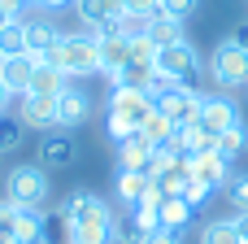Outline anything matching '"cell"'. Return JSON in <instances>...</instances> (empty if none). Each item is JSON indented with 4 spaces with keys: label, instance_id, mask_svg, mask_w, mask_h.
Segmentation results:
<instances>
[{
    "label": "cell",
    "instance_id": "f1b7e54d",
    "mask_svg": "<svg viewBox=\"0 0 248 244\" xmlns=\"http://www.w3.org/2000/svg\"><path fill=\"white\" fill-rule=\"evenodd\" d=\"M144 227L135 223V218H113V240L118 244H144Z\"/></svg>",
    "mask_w": 248,
    "mask_h": 244
},
{
    "label": "cell",
    "instance_id": "d4e9b609",
    "mask_svg": "<svg viewBox=\"0 0 248 244\" xmlns=\"http://www.w3.org/2000/svg\"><path fill=\"white\" fill-rule=\"evenodd\" d=\"M174 131H179V127H174V122H170V118H166V114H161L157 105H153V114H148V122L140 127V135H144V140H148L153 148H161V144H166V140H170Z\"/></svg>",
    "mask_w": 248,
    "mask_h": 244
},
{
    "label": "cell",
    "instance_id": "8fae6325",
    "mask_svg": "<svg viewBox=\"0 0 248 244\" xmlns=\"http://www.w3.org/2000/svg\"><path fill=\"white\" fill-rule=\"evenodd\" d=\"M17 118L26 122V131H52L57 127V100L52 96H35V92H22L17 96Z\"/></svg>",
    "mask_w": 248,
    "mask_h": 244
},
{
    "label": "cell",
    "instance_id": "6da1fadb",
    "mask_svg": "<svg viewBox=\"0 0 248 244\" xmlns=\"http://www.w3.org/2000/svg\"><path fill=\"white\" fill-rule=\"evenodd\" d=\"M48 61L65 79H92V74H100V39L92 31H70V35L57 39V48L48 52Z\"/></svg>",
    "mask_w": 248,
    "mask_h": 244
},
{
    "label": "cell",
    "instance_id": "8d00e7d4",
    "mask_svg": "<svg viewBox=\"0 0 248 244\" xmlns=\"http://www.w3.org/2000/svg\"><path fill=\"white\" fill-rule=\"evenodd\" d=\"M231 44H240V48H248V22H240V26H231V35H227Z\"/></svg>",
    "mask_w": 248,
    "mask_h": 244
},
{
    "label": "cell",
    "instance_id": "e0dca14e",
    "mask_svg": "<svg viewBox=\"0 0 248 244\" xmlns=\"http://www.w3.org/2000/svg\"><path fill=\"white\" fill-rule=\"evenodd\" d=\"M153 144L135 131V135H126V140H118V170H144L148 175V166H153Z\"/></svg>",
    "mask_w": 248,
    "mask_h": 244
},
{
    "label": "cell",
    "instance_id": "ba28073f",
    "mask_svg": "<svg viewBox=\"0 0 248 244\" xmlns=\"http://www.w3.org/2000/svg\"><path fill=\"white\" fill-rule=\"evenodd\" d=\"M74 13H78L83 31L105 35V31L118 26V17L126 13V4H122V0H74Z\"/></svg>",
    "mask_w": 248,
    "mask_h": 244
},
{
    "label": "cell",
    "instance_id": "9a60e30c",
    "mask_svg": "<svg viewBox=\"0 0 248 244\" xmlns=\"http://www.w3.org/2000/svg\"><path fill=\"white\" fill-rule=\"evenodd\" d=\"M35 57L31 52H13V57H4L0 61V83L13 92V96H22V92H31V74H35Z\"/></svg>",
    "mask_w": 248,
    "mask_h": 244
},
{
    "label": "cell",
    "instance_id": "7c38bea8",
    "mask_svg": "<svg viewBox=\"0 0 248 244\" xmlns=\"http://www.w3.org/2000/svg\"><path fill=\"white\" fill-rule=\"evenodd\" d=\"M92 118V96L83 92V87H65L61 96H57V127L61 131H74V127H83Z\"/></svg>",
    "mask_w": 248,
    "mask_h": 244
},
{
    "label": "cell",
    "instance_id": "5bb4252c",
    "mask_svg": "<svg viewBox=\"0 0 248 244\" xmlns=\"http://www.w3.org/2000/svg\"><path fill=\"white\" fill-rule=\"evenodd\" d=\"M57 39H61V31H57L52 17H26V52L35 61H48V52L57 48Z\"/></svg>",
    "mask_w": 248,
    "mask_h": 244
},
{
    "label": "cell",
    "instance_id": "7bdbcfd3",
    "mask_svg": "<svg viewBox=\"0 0 248 244\" xmlns=\"http://www.w3.org/2000/svg\"><path fill=\"white\" fill-rule=\"evenodd\" d=\"M240 92H244V96H248V83H244V87H240Z\"/></svg>",
    "mask_w": 248,
    "mask_h": 244
},
{
    "label": "cell",
    "instance_id": "5b68a950",
    "mask_svg": "<svg viewBox=\"0 0 248 244\" xmlns=\"http://www.w3.org/2000/svg\"><path fill=\"white\" fill-rule=\"evenodd\" d=\"M209 79H214L222 92H240L248 83V48L222 39V44L209 52Z\"/></svg>",
    "mask_w": 248,
    "mask_h": 244
},
{
    "label": "cell",
    "instance_id": "f546056e",
    "mask_svg": "<svg viewBox=\"0 0 248 244\" xmlns=\"http://www.w3.org/2000/svg\"><path fill=\"white\" fill-rule=\"evenodd\" d=\"M157 13H166V17H174V22H187V17L201 13V0H161Z\"/></svg>",
    "mask_w": 248,
    "mask_h": 244
},
{
    "label": "cell",
    "instance_id": "8992f818",
    "mask_svg": "<svg viewBox=\"0 0 248 244\" xmlns=\"http://www.w3.org/2000/svg\"><path fill=\"white\" fill-rule=\"evenodd\" d=\"M153 65H157V79H170V83H183V87H192L201 79V52L187 39H179L170 48H157V61Z\"/></svg>",
    "mask_w": 248,
    "mask_h": 244
},
{
    "label": "cell",
    "instance_id": "e575fe53",
    "mask_svg": "<svg viewBox=\"0 0 248 244\" xmlns=\"http://www.w3.org/2000/svg\"><path fill=\"white\" fill-rule=\"evenodd\" d=\"M144 244H183V240H179V231H166V227H153V231L144 236Z\"/></svg>",
    "mask_w": 248,
    "mask_h": 244
},
{
    "label": "cell",
    "instance_id": "d6986e66",
    "mask_svg": "<svg viewBox=\"0 0 248 244\" xmlns=\"http://www.w3.org/2000/svg\"><path fill=\"white\" fill-rule=\"evenodd\" d=\"M65 87H70V79H65L52 61H39V65H35V74H31V92H35V96H52V100H57Z\"/></svg>",
    "mask_w": 248,
    "mask_h": 244
},
{
    "label": "cell",
    "instance_id": "4316f807",
    "mask_svg": "<svg viewBox=\"0 0 248 244\" xmlns=\"http://www.w3.org/2000/svg\"><path fill=\"white\" fill-rule=\"evenodd\" d=\"M201 244H244L235 231V218H209L201 227Z\"/></svg>",
    "mask_w": 248,
    "mask_h": 244
},
{
    "label": "cell",
    "instance_id": "cb8c5ba5",
    "mask_svg": "<svg viewBox=\"0 0 248 244\" xmlns=\"http://www.w3.org/2000/svg\"><path fill=\"white\" fill-rule=\"evenodd\" d=\"M244 153H248V127L235 122V127H227V131L218 135V157L235 162V157H244Z\"/></svg>",
    "mask_w": 248,
    "mask_h": 244
},
{
    "label": "cell",
    "instance_id": "74e56055",
    "mask_svg": "<svg viewBox=\"0 0 248 244\" xmlns=\"http://www.w3.org/2000/svg\"><path fill=\"white\" fill-rule=\"evenodd\" d=\"M235 231H240V240L248 244V210H240V214H235Z\"/></svg>",
    "mask_w": 248,
    "mask_h": 244
},
{
    "label": "cell",
    "instance_id": "ab89813d",
    "mask_svg": "<svg viewBox=\"0 0 248 244\" xmlns=\"http://www.w3.org/2000/svg\"><path fill=\"white\" fill-rule=\"evenodd\" d=\"M44 13H52V9H65V4H74V0H35Z\"/></svg>",
    "mask_w": 248,
    "mask_h": 244
},
{
    "label": "cell",
    "instance_id": "ac0fdd59",
    "mask_svg": "<svg viewBox=\"0 0 248 244\" xmlns=\"http://www.w3.org/2000/svg\"><path fill=\"white\" fill-rule=\"evenodd\" d=\"M113 192H118V201L126 205V210H135L148 192H153V179L144 175V170H118V183H113Z\"/></svg>",
    "mask_w": 248,
    "mask_h": 244
},
{
    "label": "cell",
    "instance_id": "4dcf8cb0",
    "mask_svg": "<svg viewBox=\"0 0 248 244\" xmlns=\"http://www.w3.org/2000/svg\"><path fill=\"white\" fill-rule=\"evenodd\" d=\"M222 192H227V201L235 205V214H240V210H248V175H231Z\"/></svg>",
    "mask_w": 248,
    "mask_h": 244
},
{
    "label": "cell",
    "instance_id": "ffe728a7",
    "mask_svg": "<svg viewBox=\"0 0 248 244\" xmlns=\"http://www.w3.org/2000/svg\"><path fill=\"white\" fill-rule=\"evenodd\" d=\"M153 79H157V65H153V61H126V65L118 70V79H109V83H113V87L148 92V87H153Z\"/></svg>",
    "mask_w": 248,
    "mask_h": 244
},
{
    "label": "cell",
    "instance_id": "d6a6232c",
    "mask_svg": "<svg viewBox=\"0 0 248 244\" xmlns=\"http://www.w3.org/2000/svg\"><path fill=\"white\" fill-rule=\"evenodd\" d=\"M131 61H157V44L148 35H135L131 39Z\"/></svg>",
    "mask_w": 248,
    "mask_h": 244
},
{
    "label": "cell",
    "instance_id": "4fadbf2b",
    "mask_svg": "<svg viewBox=\"0 0 248 244\" xmlns=\"http://www.w3.org/2000/svg\"><path fill=\"white\" fill-rule=\"evenodd\" d=\"M192 179H196L201 188H209V192H222L227 179H231V162L218 157V153H196V157H192Z\"/></svg>",
    "mask_w": 248,
    "mask_h": 244
},
{
    "label": "cell",
    "instance_id": "83f0119b",
    "mask_svg": "<svg viewBox=\"0 0 248 244\" xmlns=\"http://www.w3.org/2000/svg\"><path fill=\"white\" fill-rule=\"evenodd\" d=\"M0 52H4V57L26 52V17H17V22H9V26L0 31Z\"/></svg>",
    "mask_w": 248,
    "mask_h": 244
},
{
    "label": "cell",
    "instance_id": "3957f363",
    "mask_svg": "<svg viewBox=\"0 0 248 244\" xmlns=\"http://www.w3.org/2000/svg\"><path fill=\"white\" fill-rule=\"evenodd\" d=\"M48 196H52V183H48V170L44 166H13L4 175V201L13 210H48Z\"/></svg>",
    "mask_w": 248,
    "mask_h": 244
},
{
    "label": "cell",
    "instance_id": "836d02e7",
    "mask_svg": "<svg viewBox=\"0 0 248 244\" xmlns=\"http://www.w3.org/2000/svg\"><path fill=\"white\" fill-rule=\"evenodd\" d=\"M179 196H183V201H187V205H192V210H205V205H209V196H214V192H209V188H201V183H196V179H192V183H187V188H183V192H179Z\"/></svg>",
    "mask_w": 248,
    "mask_h": 244
},
{
    "label": "cell",
    "instance_id": "d590c367",
    "mask_svg": "<svg viewBox=\"0 0 248 244\" xmlns=\"http://www.w3.org/2000/svg\"><path fill=\"white\" fill-rule=\"evenodd\" d=\"M122 4H126V13H144V17H153L161 9V0H122Z\"/></svg>",
    "mask_w": 248,
    "mask_h": 244
},
{
    "label": "cell",
    "instance_id": "b9f144b4",
    "mask_svg": "<svg viewBox=\"0 0 248 244\" xmlns=\"http://www.w3.org/2000/svg\"><path fill=\"white\" fill-rule=\"evenodd\" d=\"M17 4H22V9H26V4H35V0H17Z\"/></svg>",
    "mask_w": 248,
    "mask_h": 244
},
{
    "label": "cell",
    "instance_id": "603a6c76",
    "mask_svg": "<svg viewBox=\"0 0 248 244\" xmlns=\"http://www.w3.org/2000/svg\"><path fill=\"white\" fill-rule=\"evenodd\" d=\"M13 236L17 244H44V210H17Z\"/></svg>",
    "mask_w": 248,
    "mask_h": 244
},
{
    "label": "cell",
    "instance_id": "9c48e42d",
    "mask_svg": "<svg viewBox=\"0 0 248 244\" xmlns=\"http://www.w3.org/2000/svg\"><path fill=\"white\" fill-rule=\"evenodd\" d=\"M196 122L222 135L227 127L240 122V105H235V96H231V92H205V100H201V118H196Z\"/></svg>",
    "mask_w": 248,
    "mask_h": 244
},
{
    "label": "cell",
    "instance_id": "ee69618b",
    "mask_svg": "<svg viewBox=\"0 0 248 244\" xmlns=\"http://www.w3.org/2000/svg\"><path fill=\"white\" fill-rule=\"evenodd\" d=\"M0 61H4V52H0Z\"/></svg>",
    "mask_w": 248,
    "mask_h": 244
},
{
    "label": "cell",
    "instance_id": "44dd1931",
    "mask_svg": "<svg viewBox=\"0 0 248 244\" xmlns=\"http://www.w3.org/2000/svg\"><path fill=\"white\" fill-rule=\"evenodd\" d=\"M144 35H148L157 48H170V44L187 39V35H183V22H174V17H166V13H153L148 26H144Z\"/></svg>",
    "mask_w": 248,
    "mask_h": 244
},
{
    "label": "cell",
    "instance_id": "7a4b0ae2",
    "mask_svg": "<svg viewBox=\"0 0 248 244\" xmlns=\"http://www.w3.org/2000/svg\"><path fill=\"white\" fill-rule=\"evenodd\" d=\"M153 114V96L148 92H135V87H109V109H105V131L109 140H126L135 135Z\"/></svg>",
    "mask_w": 248,
    "mask_h": 244
},
{
    "label": "cell",
    "instance_id": "2e32d148",
    "mask_svg": "<svg viewBox=\"0 0 248 244\" xmlns=\"http://www.w3.org/2000/svg\"><path fill=\"white\" fill-rule=\"evenodd\" d=\"M96 39H100V74L118 79V70L131 61V39L118 35V31H105V35H96Z\"/></svg>",
    "mask_w": 248,
    "mask_h": 244
},
{
    "label": "cell",
    "instance_id": "7402d4cb",
    "mask_svg": "<svg viewBox=\"0 0 248 244\" xmlns=\"http://www.w3.org/2000/svg\"><path fill=\"white\" fill-rule=\"evenodd\" d=\"M192 205L183 201V196H166L161 201V210H157V227H166V231H183L187 223H192Z\"/></svg>",
    "mask_w": 248,
    "mask_h": 244
},
{
    "label": "cell",
    "instance_id": "60d3db41",
    "mask_svg": "<svg viewBox=\"0 0 248 244\" xmlns=\"http://www.w3.org/2000/svg\"><path fill=\"white\" fill-rule=\"evenodd\" d=\"M9 96H13V92H9V87H4V83H0V114H4V109H9Z\"/></svg>",
    "mask_w": 248,
    "mask_h": 244
},
{
    "label": "cell",
    "instance_id": "30bf717a",
    "mask_svg": "<svg viewBox=\"0 0 248 244\" xmlns=\"http://www.w3.org/2000/svg\"><path fill=\"white\" fill-rule=\"evenodd\" d=\"M74 157H78V144H74L70 131H52V135L39 140V166L44 170H70Z\"/></svg>",
    "mask_w": 248,
    "mask_h": 244
},
{
    "label": "cell",
    "instance_id": "277c9868",
    "mask_svg": "<svg viewBox=\"0 0 248 244\" xmlns=\"http://www.w3.org/2000/svg\"><path fill=\"white\" fill-rule=\"evenodd\" d=\"M148 96H153V105H157V109H161L174 127L196 122V118H201V100H205V92L183 87V83H170V79H153Z\"/></svg>",
    "mask_w": 248,
    "mask_h": 244
},
{
    "label": "cell",
    "instance_id": "484cf974",
    "mask_svg": "<svg viewBox=\"0 0 248 244\" xmlns=\"http://www.w3.org/2000/svg\"><path fill=\"white\" fill-rule=\"evenodd\" d=\"M22 140H26V122L17 114H0V157L4 153H17Z\"/></svg>",
    "mask_w": 248,
    "mask_h": 244
},
{
    "label": "cell",
    "instance_id": "f35d334b",
    "mask_svg": "<svg viewBox=\"0 0 248 244\" xmlns=\"http://www.w3.org/2000/svg\"><path fill=\"white\" fill-rule=\"evenodd\" d=\"M17 17H22V13H17V9H9V4H0V31H4V26H9V22H17Z\"/></svg>",
    "mask_w": 248,
    "mask_h": 244
},
{
    "label": "cell",
    "instance_id": "52a82bcc",
    "mask_svg": "<svg viewBox=\"0 0 248 244\" xmlns=\"http://www.w3.org/2000/svg\"><path fill=\"white\" fill-rule=\"evenodd\" d=\"M57 210H61V218H65V223H113L109 201H100V196H96V192H87V188L65 192V201H61Z\"/></svg>",
    "mask_w": 248,
    "mask_h": 244
},
{
    "label": "cell",
    "instance_id": "1f68e13d",
    "mask_svg": "<svg viewBox=\"0 0 248 244\" xmlns=\"http://www.w3.org/2000/svg\"><path fill=\"white\" fill-rule=\"evenodd\" d=\"M144 26H148V17H144V13H122L113 31H118V35H126V39H135V35H144Z\"/></svg>",
    "mask_w": 248,
    "mask_h": 244
}]
</instances>
